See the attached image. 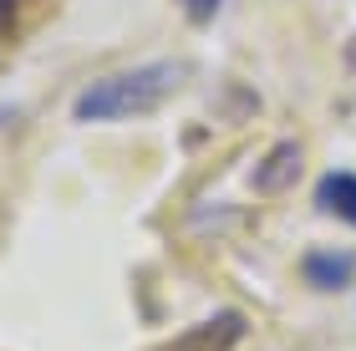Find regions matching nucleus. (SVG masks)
<instances>
[{
    "label": "nucleus",
    "mask_w": 356,
    "mask_h": 351,
    "mask_svg": "<svg viewBox=\"0 0 356 351\" xmlns=\"http://www.w3.org/2000/svg\"><path fill=\"white\" fill-rule=\"evenodd\" d=\"M188 82V61H143V67H122L112 76H97L76 92L72 117L76 122H127V117H148L168 97H178Z\"/></svg>",
    "instance_id": "1"
},
{
    "label": "nucleus",
    "mask_w": 356,
    "mask_h": 351,
    "mask_svg": "<svg viewBox=\"0 0 356 351\" xmlns=\"http://www.w3.org/2000/svg\"><path fill=\"white\" fill-rule=\"evenodd\" d=\"M245 331H250V321L239 311H214V316H204L199 326L178 331L173 341L153 346V351H234L239 341H245Z\"/></svg>",
    "instance_id": "2"
},
{
    "label": "nucleus",
    "mask_w": 356,
    "mask_h": 351,
    "mask_svg": "<svg viewBox=\"0 0 356 351\" xmlns=\"http://www.w3.org/2000/svg\"><path fill=\"white\" fill-rule=\"evenodd\" d=\"M300 275H305L311 291L336 295V291H346L351 275H356V254H351V250H311V254L300 260Z\"/></svg>",
    "instance_id": "3"
},
{
    "label": "nucleus",
    "mask_w": 356,
    "mask_h": 351,
    "mask_svg": "<svg viewBox=\"0 0 356 351\" xmlns=\"http://www.w3.org/2000/svg\"><path fill=\"white\" fill-rule=\"evenodd\" d=\"M300 168H305L300 142H275L260 163H254V188H260V194H285V188H296Z\"/></svg>",
    "instance_id": "4"
},
{
    "label": "nucleus",
    "mask_w": 356,
    "mask_h": 351,
    "mask_svg": "<svg viewBox=\"0 0 356 351\" xmlns=\"http://www.w3.org/2000/svg\"><path fill=\"white\" fill-rule=\"evenodd\" d=\"M316 209L356 229V173H341V168L326 173V179L316 183Z\"/></svg>",
    "instance_id": "5"
},
{
    "label": "nucleus",
    "mask_w": 356,
    "mask_h": 351,
    "mask_svg": "<svg viewBox=\"0 0 356 351\" xmlns=\"http://www.w3.org/2000/svg\"><path fill=\"white\" fill-rule=\"evenodd\" d=\"M178 6H184V15H188L193 26H209V21L219 15V6H224V0H178Z\"/></svg>",
    "instance_id": "6"
},
{
    "label": "nucleus",
    "mask_w": 356,
    "mask_h": 351,
    "mask_svg": "<svg viewBox=\"0 0 356 351\" xmlns=\"http://www.w3.org/2000/svg\"><path fill=\"white\" fill-rule=\"evenodd\" d=\"M21 6H26V0H0V41L15 31V21H21Z\"/></svg>",
    "instance_id": "7"
}]
</instances>
